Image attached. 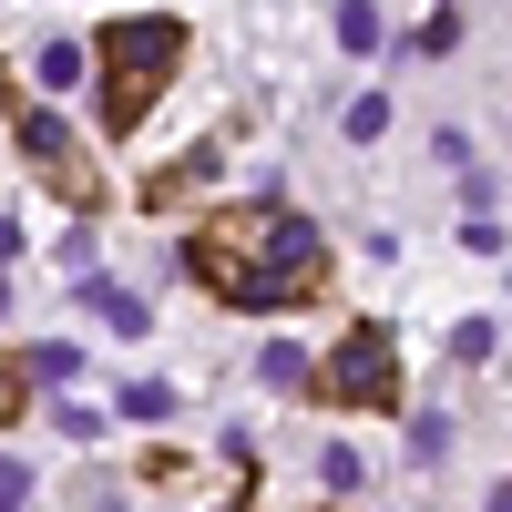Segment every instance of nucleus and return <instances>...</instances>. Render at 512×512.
<instances>
[{
	"label": "nucleus",
	"mask_w": 512,
	"mask_h": 512,
	"mask_svg": "<svg viewBox=\"0 0 512 512\" xmlns=\"http://www.w3.org/2000/svg\"><path fill=\"white\" fill-rule=\"evenodd\" d=\"M256 369H267V390H297V379H308V349H297V338H267Z\"/></svg>",
	"instance_id": "obj_7"
},
{
	"label": "nucleus",
	"mask_w": 512,
	"mask_h": 512,
	"mask_svg": "<svg viewBox=\"0 0 512 512\" xmlns=\"http://www.w3.org/2000/svg\"><path fill=\"white\" fill-rule=\"evenodd\" d=\"M52 431H62V441H103V410H93V400H52Z\"/></svg>",
	"instance_id": "obj_9"
},
{
	"label": "nucleus",
	"mask_w": 512,
	"mask_h": 512,
	"mask_svg": "<svg viewBox=\"0 0 512 512\" xmlns=\"http://www.w3.org/2000/svg\"><path fill=\"white\" fill-rule=\"evenodd\" d=\"M175 52H185V21H164V11L103 21V123H113V134H134V123L154 113V93H164V72H175Z\"/></svg>",
	"instance_id": "obj_1"
},
{
	"label": "nucleus",
	"mask_w": 512,
	"mask_h": 512,
	"mask_svg": "<svg viewBox=\"0 0 512 512\" xmlns=\"http://www.w3.org/2000/svg\"><path fill=\"white\" fill-rule=\"evenodd\" d=\"M123 420H175V390H164V379H134V390H123Z\"/></svg>",
	"instance_id": "obj_11"
},
{
	"label": "nucleus",
	"mask_w": 512,
	"mask_h": 512,
	"mask_svg": "<svg viewBox=\"0 0 512 512\" xmlns=\"http://www.w3.org/2000/svg\"><path fill=\"white\" fill-rule=\"evenodd\" d=\"M410 461H451V420H441V410H431V420L410 431Z\"/></svg>",
	"instance_id": "obj_14"
},
{
	"label": "nucleus",
	"mask_w": 512,
	"mask_h": 512,
	"mask_svg": "<svg viewBox=\"0 0 512 512\" xmlns=\"http://www.w3.org/2000/svg\"><path fill=\"white\" fill-rule=\"evenodd\" d=\"M0 256H21V226H11V216H0Z\"/></svg>",
	"instance_id": "obj_18"
},
{
	"label": "nucleus",
	"mask_w": 512,
	"mask_h": 512,
	"mask_svg": "<svg viewBox=\"0 0 512 512\" xmlns=\"http://www.w3.org/2000/svg\"><path fill=\"white\" fill-rule=\"evenodd\" d=\"M318 390H328V410H400V349H390V328H349L328 349Z\"/></svg>",
	"instance_id": "obj_3"
},
{
	"label": "nucleus",
	"mask_w": 512,
	"mask_h": 512,
	"mask_svg": "<svg viewBox=\"0 0 512 512\" xmlns=\"http://www.w3.org/2000/svg\"><path fill=\"white\" fill-rule=\"evenodd\" d=\"M0 308H11V277H0Z\"/></svg>",
	"instance_id": "obj_19"
},
{
	"label": "nucleus",
	"mask_w": 512,
	"mask_h": 512,
	"mask_svg": "<svg viewBox=\"0 0 512 512\" xmlns=\"http://www.w3.org/2000/svg\"><path fill=\"white\" fill-rule=\"evenodd\" d=\"M451 359H492V318H461L451 328Z\"/></svg>",
	"instance_id": "obj_15"
},
{
	"label": "nucleus",
	"mask_w": 512,
	"mask_h": 512,
	"mask_svg": "<svg viewBox=\"0 0 512 512\" xmlns=\"http://www.w3.org/2000/svg\"><path fill=\"white\" fill-rule=\"evenodd\" d=\"M379 134H390V93H359L349 103V144H379Z\"/></svg>",
	"instance_id": "obj_12"
},
{
	"label": "nucleus",
	"mask_w": 512,
	"mask_h": 512,
	"mask_svg": "<svg viewBox=\"0 0 512 512\" xmlns=\"http://www.w3.org/2000/svg\"><path fill=\"white\" fill-rule=\"evenodd\" d=\"M318 482H328V492H359L369 472H359V451H349V441H328V451H318Z\"/></svg>",
	"instance_id": "obj_10"
},
{
	"label": "nucleus",
	"mask_w": 512,
	"mask_h": 512,
	"mask_svg": "<svg viewBox=\"0 0 512 512\" xmlns=\"http://www.w3.org/2000/svg\"><path fill=\"white\" fill-rule=\"evenodd\" d=\"M21 492H31V461H21V451H0V502H21Z\"/></svg>",
	"instance_id": "obj_16"
},
{
	"label": "nucleus",
	"mask_w": 512,
	"mask_h": 512,
	"mask_svg": "<svg viewBox=\"0 0 512 512\" xmlns=\"http://www.w3.org/2000/svg\"><path fill=\"white\" fill-rule=\"evenodd\" d=\"M338 41H349V52H379V41H390V21H379L369 0H338Z\"/></svg>",
	"instance_id": "obj_6"
},
{
	"label": "nucleus",
	"mask_w": 512,
	"mask_h": 512,
	"mask_svg": "<svg viewBox=\"0 0 512 512\" xmlns=\"http://www.w3.org/2000/svg\"><path fill=\"white\" fill-rule=\"evenodd\" d=\"M82 308H93L113 338H144V328H154V318H144V297H134V287H113L103 267H82Z\"/></svg>",
	"instance_id": "obj_5"
},
{
	"label": "nucleus",
	"mask_w": 512,
	"mask_h": 512,
	"mask_svg": "<svg viewBox=\"0 0 512 512\" xmlns=\"http://www.w3.org/2000/svg\"><path fill=\"white\" fill-rule=\"evenodd\" d=\"M21 154L41 164V185H82V175H72V123H62V113H21Z\"/></svg>",
	"instance_id": "obj_4"
},
{
	"label": "nucleus",
	"mask_w": 512,
	"mask_h": 512,
	"mask_svg": "<svg viewBox=\"0 0 512 512\" xmlns=\"http://www.w3.org/2000/svg\"><path fill=\"white\" fill-rule=\"evenodd\" d=\"M11 400H21V379H11V359H0V420H11Z\"/></svg>",
	"instance_id": "obj_17"
},
{
	"label": "nucleus",
	"mask_w": 512,
	"mask_h": 512,
	"mask_svg": "<svg viewBox=\"0 0 512 512\" xmlns=\"http://www.w3.org/2000/svg\"><path fill=\"white\" fill-rule=\"evenodd\" d=\"M502 502H512V482H502Z\"/></svg>",
	"instance_id": "obj_20"
},
{
	"label": "nucleus",
	"mask_w": 512,
	"mask_h": 512,
	"mask_svg": "<svg viewBox=\"0 0 512 512\" xmlns=\"http://www.w3.org/2000/svg\"><path fill=\"white\" fill-rule=\"evenodd\" d=\"M41 82L72 93V82H82V41H41Z\"/></svg>",
	"instance_id": "obj_8"
},
{
	"label": "nucleus",
	"mask_w": 512,
	"mask_h": 512,
	"mask_svg": "<svg viewBox=\"0 0 512 512\" xmlns=\"http://www.w3.org/2000/svg\"><path fill=\"white\" fill-rule=\"evenodd\" d=\"M308 287H318V226H308V216H267V236L246 246L236 308L277 318V308H297V297H308Z\"/></svg>",
	"instance_id": "obj_2"
},
{
	"label": "nucleus",
	"mask_w": 512,
	"mask_h": 512,
	"mask_svg": "<svg viewBox=\"0 0 512 512\" xmlns=\"http://www.w3.org/2000/svg\"><path fill=\"white\" fill-rule=\"evenodd\" d=\"M72 369H82V349H62V338H52V349H31V379H41V390H72Z\"/></svg>",
	"instance_id": "obj_13"
}]
</instances>
